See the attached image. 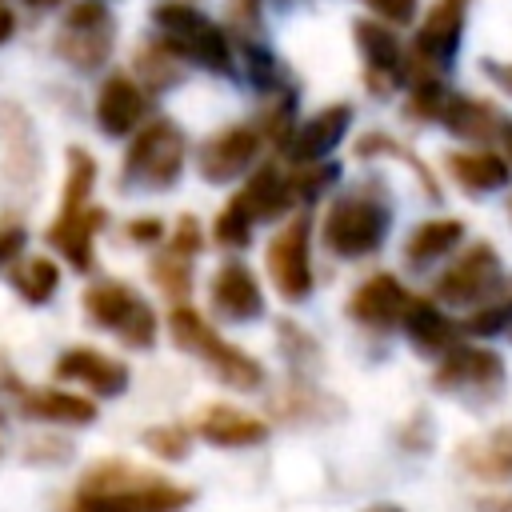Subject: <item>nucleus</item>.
I'll list each match as a JSON object with an SVG mask.
<instances>
[{
  "mask_svg": "<svg viewBox=\"0 0 512 512\" xmlns=\"http://www.w3.org/2000/svg\"><path fill=\"white\" fill-rule=\"evenodd\" d=\"M196 432L216 448H248L268 436V424L252 412H240L232 404H208L196 420Z\"/></svg>",
  "mask_w": 512,
  "mask_h": 512,
  "instance_id": "17",
  "label": "nucleus"
},
{
  "mask_svg": "<svg viewBox=\"0 0 512 512\" xmlns=\"http://www.w3.org/2000/svg\"><path fill=\"white\" fill-rule=\"evenodd\" d=\"M144 448L160 460H184L188 448H192V432L184 424H160V428L144 432Z\"/></svg>",
  "mask_w": 512,
  "mask_h": 512,
  "instance_id": "31",
  "label": "nucleus"
},
{
  "mask_svg": "<svg viewBox=\"0 0 512 512\" xmlns=\"http://www.w3.org/2000/svg\"><path fill=\"white\" fill-rule=\"evenodd\" d=\"M480 512H512V496H492V500H480Z\"/></svg>",
  "mask_w": 512,
  "mask_h": 512,
  "instance_id": "42",
  "label": "nucleus"
},
{
  "mask_svg": "<svg viewBox=\"0 0 512 512\" xmlns=\"http://www.w3.org/2000/svg\"><path fill=\"white\" fill-rule=\"evenodd\" d=\"M104 224V208H60V216L52 220L48 228V244L76 268V272H88L92 268V240Z\"/></svg>",
  "mask_w": 512,
  "mask_h": 512,
  "instance_id": "15",
  "label": "nucleus"
},
{
  "mask_svg": "<svg viewBox=\"0 0 512 512\" xmlns=\"http://www.w3.org/2000/svg\"><path fill=\"white\" fill-rule=\"evenodd\" d=\"M140 116H144V92L136 88V80L124 72L108 76L96 96V124L108 136H128L140 124Z\"/></svg>",
  "mask_w": 512,
  "mask_h": 512,
  "instance_id": "18",
  "label": "nucleus"
},
{
  "mask_svg": "<svg viewBox=\"0 0 512 512\" xmlns=\"http://www.w3.org/2000/svg\"><path fill=\"white\" fill-rule=\"evenodd\" d=\"M448 172H452V180L460 184V188H468L472 196H480V192H496V188H504L508 180H512V168H508V160L504 156H496V152H452L448 156Z\"/></svg>",
  "mask_w": 512,
  "mask_h": 512,
  "instance_id": "24",
  "label": "nucleus"
},
{
  "mask_svg": "<svg viewBox=\"0 0 512 512\" xmlns=\"http://www.w3.org/2000/svg\"><path fill=\"white\" fill-rule=\"evenodd\" d=\"M500 284V256L488 240L472 244L456 264H448V272L436 276V296L444 304H476L484 300L492 288Z\"/></svg>",
  "mask_w": 512,
  "mask_h": 512,
  "instance_id": "9",
  "label": "nucleus"
},
{
  "mask_svg": "<svg viewBox=\"0 0 512 512\" xmlns=\"http://www.w3.org/2000/svg\"><path fill=\"white\" fill-rule=\"evenodd\" d=\"M168 332H172L176 348H184L188 356L204 360L228 388H236V392H256V388L264 384V364L252 360L248 352H240L236 344H228L196 308L176 304V308L168 312Z\"/></svg>",
  "mask_w": 512,
  "mask_h": 512,
  "instance_id": "2",
  "label": "nucleus"
},
{
  "mask_svg": "<svg viewBox=\"0 0 512 512\" xmlns=\"http://www.w3.org/2000/svg\"><path fill=\"white\" fill-rule=\"evenodd\" d=\"M268 276L288 304L312 292V216H292L268 244Z\"/></svg>",
  "mask_w": 512,
  "mask_h": 512,
  "instance_id": "7",
  "label": "nucleus"
},
{
  "mask_svg": "<svg viewBox=\"0 0 512 512\" xmlns=\"http://www.w3.org/2000/svg\"><path fill=\"white\" fill-rule=\"evenodd\" d=\"M160 236H164V224L156 216H140V220L128 224V240L132 244H156Z\"/></svg>",
  "mask_w": 512,
  "mask_h": 512,
  "instance_id": "38",
  "label": "nucleus"
},
{
  "mask_svg": "<svg viewBox=\"0 0 512 512\" xmlns=\"http://www.w3.org/2000/svg\"><path fill=\"white\" fill-rule=\"evenodd\" d=\"M12 288L28 300V304H48L52 292L60 288V268L48 256H24L12 268Z\"/></svg>",
  "mask_w": 512,
  "mask_h": 512,
  "instance_id": "27",
  "label": "nucleus"
},
{
  "mask_svg": "<svg viewBox=\"0 0 512 512\" xmlns=\"http://www.w3.org/2000/svg\"><path fill=\"white\" fill-rule=\"evenodd\" d=\"M368 8L392 24H408L416 16V0H368Z\"/></svg>",
  "mask_w": 512,
  "mask_h": 512,
  "instance_id": "36",
  "label": "nucleus"
},
{
  "mask_svg": "<svg viewBox=\"0 0 512 512\" xmlns=\"http://www.w3.org/2000/svg\"><path fill=\"white\" fill-rule=\"evenodd\" d=\"M356 40L364 48L368 68L372 72H384V80L392 84V72L400 68V44H396V36L384 24H376V20H360L356 24Z\"/></svg>",
  "mask_w": 512,
  "mask_h": 512,
  "instance_id": "28",
  "label": "nucleus"
},
{
  "mask_svg": "<svg viewBox=\"0 0 512 512\" xmlns=\"http://www.w3.org/2000/svg\"><path fill=\"white\" fill-rule=\"evenodd\" d=\"M236 200H240V208L252 216V224L256 220H280L288 208H292V200H296V192H292V184L272 168V164H264V168H256L252 176H248V184L236 192Z\"/></svg>",
  "mask_w": 512,
  "mask_h": 512,
  "instance_id": "20",
  "label": "nucleus"
},
{
  "mask_svg": "<svg viewBox=\"0 0 512 512\" xmlns=\"http://www.w3.org/2000/svg\"><path fill=\"white\" fill-rule=\"evenodd\" d=\"M484 68H488V76H492L504 92H512V64H496V60H488Z\"/></svg>",
  "mask_w": 512,
  "mask_h": 512,
  "instance_id": "40",
  "label": "nucleus"
},
{
  "mask_svg": "<svg viewBox=\"0 0 512 512\" xmlns=\"http://www.w3.org/2000/svg\"><path fill=\"white\" fill-rule=\"evenodd\" d=\"M508 324H512V296L500 300V304L476 308V312L464 320V332H472V336H496V332H504Z\"/></svg>",
  "mask_w": 512,
  "mask_h": 512,
  "instance_id": "33",
  "label": "nucleus"
},
{
  "mask_svg": "<svg viewBox=\"0 0 512 512\" xmlns=\"http://www.w3.org/2000/svg\"><path fill=\"white\" fill-rule=\"evenodd\" d=\"M212 308L224 316V320H232V324H244V320H256L260 312H264V292H260V280L252 276V268L248 264H240V260H228V264H220L216 268V276H212Z\"/></svg>",
  "mask_w": 512,
  "mask_h": 512,
  "instance_id": "13",
  "label": "nucleus"
},
{
  "mask_svg": "<svg viewBox=\"0 0 512 512\" xmlns=\"http://www.w3.org/2000/svg\"><path fill=\"white\" fill-rule=\"evenodd\" d=\"M12 32H16V16L0 4V44H8V40H12Z\"/></svg>",
  "mask_w": 512,
  "mask_h": 512,
  "instance_id": "41",
  "label": "nucleus"
},
{
  "mask_svg": "<svg viewBox=\"0 0 512 512\" xmlns=\"http://www.w3.org/2000/svg\"><path fill=\"white\" fill-rule=\"evenodd\" d=\"M460 28H464V0H436V8L424 16L416 32V56H424L428 64H448L460 44Z\"/></svg>",
  "mask_w": 512,
  "mask_h": 512,
  "instance_id": "19",
  "label": "nucleus"
},
{
  "mask_svg": "<svg viewBox=\"0 0 512 512\" xmlns=\"http://www.w3.org/2000/svg\"><path fill=\"white\" fill-rule=\"evenodd\" d=\"M84 312L92 316V324L116 332L128 348H152V340H156L152 304L120 280H100V284L84 288Z\"/></svg>",
  "mask_w": 512,
  "mask_h": 512,
  "instance_id": "4",
  "label": "nucleus"
},
{
  "mask_svg": "<svg viewBox=\"0 0 512 512\" xmlns=\"http://www.w3.org/2000/svg\"><path fill=\"white\" fill-rule=\"evenodd\" d=\"M56 380L88 384L96 396H120L128 388V364H120L96 348H68L56 360Z\"/></svg>",
  "mask_w": 512,
  "mask_h": 512,
  "instance_id": "16",
  "label": "nucleus"
},
{
  "mask_svg": "<svg viewBox=\"0 0 512 512\" xmlns=\"http://www.w3.org/2000/svg\"><path fill=\"white\" fill-rule=\"evenodd\" d=\"M456 136H468V140H488L500 124H496V112L488 104H476V100H464V96H448L440 116Z\"/></svg>",
  "mask_w": 512,
  "mask_h": 512,
  "instance_id": "26",
  "label": "nucleus"
},
{
  "mask_svg": "<svg viewBox=\"0 0 512 512\" xmlns=\"http://www.w3.org/2000/svg\"><path fill=\"white\" fill-rule=\"evenodd\" d=\"M408 300H412V296L404 292V284H400L392 272H372V276L352 292L348 316H352L356 324H364V328H392V324H400Z\"/></svg>",
  "mask_w": 512,
  "mask_h": 512,
  "instance_id": "14",
  "label": "nucleus"
},
{
  "mask_svg": "<svg viewBox=\"0 0 512 512\" xmlns=\"http://www.w3.org/2000/svg\"><path fill=\"white\" fill-rule=\"evenodd\" d=\"M500 132H504V148H508V156H512V124H504Z\"/></svg>",
  "mask_w": 512,
  "mask_h": 512,
  "instance_id": "43",
  "label": "nucleus"
},
{
  "mask_svg": "<svg viewBox=\"0 0 512 512\" xmlns=\"http://www.w3.org/2000/svg\"><path fill=\"white\" fill-rule=\"evenodd\" d=\"M336 176H340V168H336V164H304L296 176H288V184H292L296 200H316V196H320Z\"/></svg>",
  "mask_w": 512,
  "mask_h": 512,
  "instance_id": "32",
  "label": "nucleus"
},
{
  "mask_svg": "<svg viewBox=\"0 0 512 512\" xmlns=\"http://www.w3.org/2000/svg\"><path fill=\"white\" fill-rule=\"evenodd\" d=\"M508 208H512V204H508Z\"/></svg>",
  "mask_w": 512,
  "mask_h": 512,
  "instance_id": "45",
  "label": "nucleus"
},
{
  "mask_svg": "<svg viewBox=\"0 0 512 512\" xmlns=\"http://www.w3.org/2000/svg\"><path fill=\"white\" fill-rule=\"evenodd\" d=\"M432 384L440 392H456V396H468L472 404H488L504 392V360L492 352V348H472V344H452L440 364H436V376Z\"/></svg>",
  "mask_w": 512,
  "mask_h": 512,
  "instance_id": "6",
  "label": "nucleus"
},
{
  "mask_svg": "<svg viewBox=\"0 0 512 512\" xmlns=\"http://www.w3.org/2000/svg\"><path fill=\"white\" fill-rule=\"evenodd\" d=\"M460 240H464V220H456V216L424 220V224H416L412 236L404 240V260H408L412 268H424V264H432V260H440V256H448V252H456Z\"/></svg>",
  "mask_w": 512,
  "mask_h": 512,
  "instance_id": "23",
  "label": "nucleus"
},
{
  "mask_svg": "<svg viewBox=\"0 0 512 512\" xmlns=\"http://www.w3.org/2000/svg\"><path fill=\"white\" fill-rule=\"evenodd\" d=\"M156 24L164 28L168 44L176 52H184L188 60L212 68V72H228V40L216 24H208L196 8L184 4H160L156 8Z\"/></svg>",
  "mask_w": 512,
  "mask_h": 512,
  "instance_id": "8",
  "label": "nucleus"
},
{
  "mask_svg": "<svg viewBox=\"0 0 512 512\" xmlns=\"http://www.w3.org/2000/svg\"><path fill=\"white\" fill-rule=\"evenodd\" d=\"M180 168H184V136L172 120H156L132 140L128 156H124V184L168 188V184H176Z\"/></svg>",
  "mask_w": 512,
  "mask_h": 512,
  "instance_id": "5",
  "label": "nucleus"
},
{
  "mask_svg": "<svg viewBox=\"0 0 512 512\" xmlns=\"http://www.w3.org/2000/svg\"><path fill=\"white\" fill-rule=\"evenodd\" d=\"M200 244H204V232H200L196 216H180V220H176V232H172V244H168V252H176V256L192 260V256L200 252Z\"/></svg>",
  "mask_w": 512,
  "mask_h": 512,
  "instance_id": "35",
  "label": "nucleus"
},
{
  "mask_svg": "<svg viewBox=\"0 0 512 512\" xmlns=\"http://www.w3.org/2000/svg\"><path fill=\"white\" fill-rule=\"evenodd\" d=\"M388 220L392 216H388L384 200L364 196V192H352V196H340L328 208L320 236H324V248L332 256H340V260H364V256H372L384 244Z\"/></svg>",
  "mask_w": 512,
  "mask_h": 512,
  "instance_id": "3",
  "label": "nucleus"
},
{
  "mask_svg": "<svg viewBox=\"0 0 512 512\" xmlns=\"http://www.w3.org/2000/svg\"><path fill=\"white\" fill-rule=\"evenodd\" d=\"M256 152H260V132H256V128H244V124L224 128V132H216V136L200 148V176L212 180V184L236 180L240 172L252 168Z\"/></svg>",
  "mask_w": 512,
  "mask_h": 512,
  "instance_id": "12",
  "label": "nucleus"
},
{
  "mask_svg": "<svg viewBox=\"0 0 512 512\" xmlns=\"http://www.w3.org/2000/svg\"><path fill=\"white\" fill-rule=\"evenodd\" d=\"M24 240H28V236H24L20 224H4V228H0V268L24 252Z\"/></svg>",
  "mask_w": 512,
  "mask_h": 512,
  "instance_id": "37",
  "label": "nucleus"
},
{
  "mask_svg": "<svg viewBox=\"0 0 512 512\" xmlns=\"http://www.w3.org/2000/svg\"><path fill=\"white\" fill-rule=\"evenodd\" d=\"M400 324H404V332H408V340H412V348L416 352H424V356H444L452 344H456V324L432 304V300H408V308H404V316H400Z\"/></svg>",
  "mask_w": 512,
  "mask_h": 512,
  "instance_id": "21",
  "label": "nucleus"
},
{
  "mask_svg": "<svg viewBox=\"0 0 512 512\" xmlns=\"http://www.w3.org/2000/svg\"><path fill=\"white\" fill-rule=\"evenodd\" d=\"M28 4H32V8H52L56 0H28Z\"/></svg>",
  "mask_w": 512,
  "mask_h": 512,
  "instance_id": "44",
  "label": "nucleus"
},
{
  "mask_svg": "<svg viewBox=\"0 0 512 512\" xmlns=\"http://www.w3.org/2000/svg\"><path fill=\"white\" fill-rule=\"evenodd\" d=\"M456 464L476 480H512V428H496L484 440L460 444Z\"/></svg>",
  "mask_w": 512,
  "mask_h": 512,
  "instance_id": "22",
  "label": "nucleus"
},
{
  "mask_svg": "<svg viewBox=\"0 0 512 512\" xmlns=\"http://www.w3.org/2000/svg\"><path fill=\"white\" fill-rule=\"evenodd\" d=\"M20 408L32 420H48V424H92L96 420V404L72 392H20Z\"/></svg>",
  "mask_w": 512,
  "mask_h": 512,
  "instance_id": "25",
  "label": "nucleus"
},
{
  "mask_svg": "<svg viewBox=\"0 0 512 512\" xmlns=\"http://www.w3.org/2000/svg\"><path fill=\"white\" fill-rule=\"evenodd\" d=\"M0 420H4V416H0Z\"/></svg>",
  "mask_w": 512,
  "mask_h": 512,
  "instance_id": "46",
  "label": "nucleus"
},
{
  "mask_svg": "<svg viewBox=\"0 0 512 512\" xmlns=\"http://www.w3.org/2000/svg\"><path fill=\"white\" fill-rule=\"evenodd\" d=\"M212 236H216L220 248H248V244H252V216L240 208L236 196L220 208V216H216V224H212Z\"/></svg>",
  "mask_w": 512,
  "mask_h": 512,
  "instance_id": "29",
  "label": "nucleus"
},
{
  "mask_svg": "<svg viewBox=\"0 0 512 512\" xmlns=\"http://www.w3.org/2000/svg\"><path fill=\"white\" fill-rule=\"evenodd\" d=\"M152 280H156L172 300H180V296H188V288H192V260H184V256H176V252H164V256L152 260Z\"/></svg>",
  "mask_w": 512,
  "mask_h": 512,
  "instance_id": "30",
  "label": "nucleus"
},
{
  "mask_svg": "<svg viewBox=\"0 0 512 512\" xmlns=\"http://www.w3.org/2000/svg\"><path fill=\"white\" fill-rule=\"evenodd\" d=\"M280 344H284V352L292 356V364L296 368H308V364H316V340L304 332V328H296L292 320H280Z\"/></svg>",
  "mask_w": 512,
  "mask_h": 512,
  "instance_id": "34",
  "label": "nucleus"
},
{
  "mask_svg": "<svg viewBox=\"0 0 512 512\" xmlns=\"http://www.w3.org/2000/svg\"><path fill=\"white\" fill-rule=\"evenodd\" d=\"M248 68H252V84H260V88H268V84H272V76H276L272 56H268L264 48H248Z\"/></svg>",
  "mask_w": 512,
  "mask_h": 512,
  "instance_id": "39",
  "label": "nucleus"
},
{
  "mask_svg": "<svg viewBox=\"0 0 512 512\" xmlns=\"http://www.w3.org/2000/svg\"><path fill=\"white\" fill-rule=\"evenodd\" d=\"M348 124H352V108L348 104H332V108L316 112L312 120H304L292 136H284V156L292 164H300V168L304 164H320L344 140Z\"/></svg>",
  "mask_w": 512,
  "mask_h": 512,
  "instance_id": "11",
  "label": "nucleus"
},
{
  "mask_svg": "<svg viewBox=\"0 0 512 512\" xmlns=\"http://www.w3.org/2000/svg\"><path fill=\"white\" fill-rule=\"evenodd\" d=\"M56 48L68 64L76 68H96L104 64L108 48H112V20L100 4H76L64 16V28L56 36Z\"/></svg>",
  "mask_w": 512,
  "mask_h": 512,
  "instance_id": "10",
  "label": "nucleus"
},
{
  "mask_svg": "<svg viewBox=\"0 0 512 512\" xmlns=\"http://www.w3.org/2000/svg\"><path fill=\"white\" fill-rule=\"evenodd\" d=\"M188 504V488L156 472H140L124 460H104L84 472L68 512H180Z\"/></svg>",
  "mask_w": 512,
  "mask_h": 512,
  "instance_id": "1",
  "label": "nucleus"
}]
</instances>
